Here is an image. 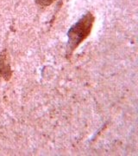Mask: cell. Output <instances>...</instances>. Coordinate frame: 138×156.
Returning a JSON list of instances; mask_svg holds the SVG:
<instances>
[{
	"label": "cell",
	"instance_id": "cell-1",
	"mask_svg": "<svg viewBox=\"0 0 138 156\" xmlns=\"http://www.w3.org/2000/svg\"><path fill=\"white\" fill-rule=\"evenodd\" d=\"M93 15L88 12L84 15L76 23H74L67 32L68 43L66 49V57H69L78 46L88 37L93 26Z\"/></svg>",
	"mask_w": 138,
	"mask_h": 156
},
{
	"label": "cell",
	"instance_id": "cell-2",
	"mask_svg": "<svg viewBox=\"0 0 138 156\" xmlns=\"http://www.w3.org/2000/svg\"><path fill=\"white\" fill-rule=\"evenodd\" d=\"M12 76L10 63L8 62V56L5 51L0 55V78H4L5 81H9Z\"/></svg>",
	"mask_w": 138,
	"mask_h": 156
},
{
	"label": "cell",
	"instance_id": "cell-3",
	"mask_svg": "<svg viewBox=\"0 0 138 156\" xmlns=\"http://www.w3.org/2000/svg\"><path fill=\"white\" fill-rule=\"evenodd\" d=\"M55 1V0H35V2L39 5L43 6V7H47V6L52 5Z\"/></svg>",
	"mask_w": 138,
	"mask_h": 156
}]
</instances>
